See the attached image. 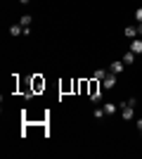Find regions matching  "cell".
<instances>
[{
    "label": "cell",
    "mask_w": 142,
    "mask_h": 159,
    "mask_svg": "<svg viewBox=\"0 0 142 159\" xmlns=\"http://www.w3.org/2000/svg\"><path fill=\"white\" fill-rule=\"evenodd\" d=\"M123 33H126L128 38H135V36H137V26H126V31H123Z\"/></svg>",
    "instance_id": "9c48e42d"
},
{
    "label": "cell",
    "mask_w": 142,
    "mask_h": 159,
    "mask_svg": "<svg viewBox=\"0 0 142 159\" xmlns=\"http://www.w3.org/2000/svg\"><path fill=\"white\" fill-rule=\"evenodd\" d=\"M19 2H21V5H28V2H31V0H19Z\"/></svg>",
    "instance_id": "e0dca14e"
},
{
    "label": "cell",
    "mask_w": 142,
    "mask_h": 159,
    "mask_svg": "<svg viewBox=\"0 0 142 159\" xmlns=\"http://www.w3.org/2000/svg\"><path fill=\"white\" fill-rule=\"evenodd\" d=\"M130 50L135 55H142V38H133L130 40Z\"/></svg>",
    "instance_id": "277c9868"
},
{
    "label": "cell",
    "mask_w": 142,
    "mask_h": 159,
    "mask_svg": "<svg viewBox=\"0 0 142 159\" xmlns=\"http://www.w3.org/2000/svg\"><path fill=\"white\" fill-rule=\"evenodd\" d=\"M116 109H118L116 102H104V114H116Z\"/></svg>",
    "instance_id": "8992f818"
},
{
    "label": "cell",
    "mask_w": 142,
    "mask_h": 159,
    "mask_svg": "<svg viewBox=\"0 0 142 159\" xmlns=\"http://www.w3.org/2000/svg\"><path fill=\"white\" fill-rule=\"evenodd\" d=\"M93 116H95V119H102V116H107V114H104V107H95Z\"/></svg>",
    "instance_id": "8fae6325"
},
{
    "label": "cell",
    "mask_w": 142,
    "mask_h": 159,
    "mask_svg": "<svg viewBox=\"0 0 142 159\" xmlns=\"http://www.w3.org/2000/svg\"><path fill=\"white\" fill-rule=\"evenodd\" d=\"M121 119H123V121H133V119H135V107L121 105Z\"/></svg>",
    "instance_id": "6da1fadb"
},
{
    "label": "cell",
    "mask_w": 142,
    "mask_h": 159,
    "mask_svg": "<svg viewBox=\"0 0 142 159\" xmlns=\"http://www.w3.org/2000/svg\"><path fill=\"white\" fill-rule=\"evenodd\" d=\"M90 100H93L95 105H100V102H102V93H95V95H90Z\"/></svg>",
    "instance_id": "7c38bea8"
},
{
    "label": "cell",
    "mask_w": 142,
    "mask_h": 159,
    "mask_svg": "<svg viewBox=\"0 0 142 159\" xmlns=\"http://www.w3.org/2000/svg\"><path fill=\"white\" fill-rule=\"evenodd\" d=\"M121 105H130V107H135V105H137V100H135V98H128L126 102H121Z\"/></svg>",
    "instance_id": "4fadbf2b"
},
{
    "label": "cell",
    "mask_w": 142,
    "mask_h": 159,
    "mask_svg": "<svg viewBox=\"0 0 142 159\" xmlns=\"http://www.w3.org/2000/svg\"><path fill=\"white\" fill-rule=\"evenodd\" d=\"M31 21H33V17H31V14H24V17L19 19V24L21 26H31Z\"/></svg>",
    "instance_id": "30bf717a"
},
{
    "label": "cell",
    "mask_w": 142,
    "mask_h": 159,
    "mask_svg": "<svg viewBox=\"0 0 142 159\" xmlns=\"http://www.w3.org/2000/svg\"><path fill=\"white\" fill-rule=\"evenodd\" d=\"M137 133L142 135V119H137Z\"/></svg>",
    "instance_id": "9a60e30c"
},
{
    "label": "cell",
    "mask_w": 142,
    "mask_h": 159,
    "mask_svg": "<svg viewBox=\"0 0 142 159\" xmlns=\"http://www.w3.org/2000/svg\"><path fill=\"white\" fill-rule=\"evenodd\" d=\"M123 69H126L123 60H116V62H111V64H109V71H111V74H116V76H118V74H121Z\"/></svg>",
    "instance_id": "3957f363"
},
{
    "label": "cell",
    "mask_w": 142,
    "mask_h": 159,
    "mask_svg": "<svg viewBox=\"0 0 142 159\" xmlns=\"http://www.w3.org/2000/svg\"><path fill=\"white\" fill-rule=\"evenodd\" d=\"M137 36H142V21L137 24Z\"/></svg>",
    "instance_id": "2e32d148"
},
{
    "label": "cell",
    "mask_w": 142,
    "mask_h": 159,
    "mask_svg": "<svg viewBox=\"0 0 142 159\" xmlns=\"http://www.w3.org/2000/svg\"><path fill=\"white\" fill-rule=\"evenodd\" d=\"M102 86L107 88V90H111V88L116 86V74H111V71H109L107 76H104V79H102Z\"/></svg>",
    "instance_id": "7a4b0ae2"
},
{
    "label": "cell",
    "mask_w": 142,
    "mask_h": 159,
    "mask_svg": "<svg viewBox=\"0 0 142 159\" xmlns=\"http://www.w3.org/2000/svg\"><path fill=\"white\" fill-rule=\"evenodd\" d=\"M10 33H12V36H24V26H21V24H12V26H10Z\"/></svg>",
    "instance_id": "52a82bcc"
},
{
    "label": "cell",
    "mask_w": 142,
    "mask_h": 159,
    "mask_svg": "<svg viewBox=\"0 0 142 159\" xmlns=\"http://www.w3.org/2000/svg\"><path fill=\"white\" fill-rule=\"evenodd\" d=\"M107 74H109V69H97V71H95L93 76H95V81H102L104 76H107Z\"/></svg>",
    "instance_id": "ba28073f"
},
{
    "label": "cell",
    "mask_w": 142,
    "mask_h": 159,
    "mask_svg": "<svg viewBox=\"0 0 142 159\" xmlns=\"http://www.w3.org/2000/svg\"><path fill=\"white\" fill-rule=\"evenodd\" d=\"M135 57H137V55L133 52V50H128V52H123V57H121V60H123V64L128 66V64H133V62H135Z\"/></svg>",
    "instance_id": "5b68a950"
},
{
    "label": "cell",
    "mask_w": 142,
    "mask_h": 159,
    "mask_svg": "<svg viewBox=\"0 0 142 159\" xmlns=\"http://www.w3.org/2000/svg\"><path fill=\"white\" fill-rule=\"evenodd\" d=\"M135 19H137V24L142 21V7H137V10H135Z\"/></svg>",
    "instance_id": "5bb4252c"
}]
</instances>
